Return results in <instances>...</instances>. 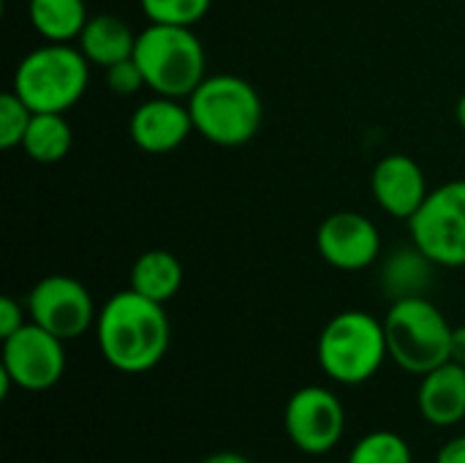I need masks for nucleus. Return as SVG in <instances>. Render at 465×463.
<instances>
[{
	"label": "nucleus",
	"instance_id": "nucleus-1",
	"mask_svg": "<svg viewBox=\"0 0 465 463\" xmlns=\"http://www.w3.org/2000/svg\"><path fill=\"white\" fill-rule=\"evenodd\" d=\"M172 325L163 303H155L131 287L112 295L95 319V344L101 357L120 374H147L169 352Z\"/></svg>",
	"mask_w": 465,
	"mask_h": 463
},
{
	"label": "nucleus",
	"instance_id": "nucleus-2",
	"mask_svg": "<svg viewBox=\"0 0 465 463\" xmlns=\"http://www.w3.org/2000/svg\"><path fill=\"white\" fill-rule=\"evenodd\" d=\"M390 357L384 319H376L368 311L349 308L335 314L319 333L316 360L327 379L338 385H365L371 382L384 360Z\"/></svg>",
	"mask_w": 465,
	"mask_h": 463
},
{
	"label": "nucleus",
	"instance_id": "nucleus-3",
	"mask_svg": "<svg viewBox=\"0 0 465 463\" xmlns=\"http://www.w3.org/2000/svg\"><path fill=\"white\" fill-rule=\"evenodd\" d=\"M188 109L196 134L218 147H240L251 142L264 120L259 90L234 74L207 76L188 96Z\"/></svg>",
	"mask_w": 465,
	"mask_h": 463
},
{
	"label": "nucleus",
	"instance_id": "nucleus-4",
	"mask_svg": "<svg viewBox=\"0 0 465 463\" xmlns=\"http://www.w3.org/2000/svg\"><path fill=\"white\" fill-rule=\"evenodd\" d=\"M134 60L155 96L188 98L207 79V52L193 27L150 22L136 35Z\"/></svg>",
	"mask_w": 465,
	"mask_h": 463
},
{
	"label": "nucleus",
	"instance_id": "nucleus-5",
	"mask_svg": "<svg viewBox=\"0 0 465 463\" xmlns=\"http://www.w3.org/2000/svg\"><path fill=\"white\" fill-rule=\"evenodd\" d=\"M90 85V60L79 46L49 44L30 49L16 71L11 90L33 112H68L82 101Z\"/></svg>",
	"mask_w": 465,
	"mask_h": 463
},
{
	"label": "nucleus",
	"instance_id": "nucleus-6",
	"mask_svg": "<svg viewBox=\"0 0 465 463\" xmlns=\"http://www.w3.org/2000/svg\"><path fill=\"white\" fill-rule=\"evenodd\" d=\"M452 325L430 303L422 297H406L390 303L384 317L387 349L392 363L414 377H425L428 371L450 363L452 352Z\"/></svg>",
	"mask_w": 465,
	"mask_h": 463
},
{
	"label": "nucleus",
	"instance_id": "nucleus-7",
	"mask_svg": "<svg viewBox=\"0 0 465 463\" xmlns=\"http://www.w3.org/2000/svg\"><path fill=\"white\" fill-rule=\"evenodd\" d=\"M411 243L439 267H465V180H450L428 194L406 221Z\"/></svg>",
	"mask_w": 465,
	"mask_h": 463
},
{
	"label": "nucleus",
	"instance_id": "nucleus-8",
	"mask_svg": "<svg viewBox=\"0 0 465 463\" xmlns=\"http://www.w3.org/2000/svg\"><path fill=\"white\" fill-rule=\"evenodd\" d=\"M283 428L300 453L327 456L343 439L346 409L332 390L305 385L297 393H292L283 409Z\"/></svg>",
	"mask_w": 465,
	"mask_h": 463
},
{
	"label": "nucleus",
	"instance_id": "nucleus-9",
	"mask_svg": "<svg viewBox=\"0 0 465 463\" xmlns=\"http://www.w3.org/2000/svg\"><path fill=\"white\" fill-rule=\"evenodd\" d=\"M30 322L63 341H74L95 327L98 308L87 287L71 276H46L27 295Z\"/></svg>",
	"mask_w": 465,
	"mask_h": 463
},
{
	"label": "nucleus",
	"instance_id": "nucleus-10",
	"mask_svg": "<svg viewBox=\"0 0 465 463\" xmlns=\"http://www.w3.org/2000/svg\"><path fill=\"white\" fill-rule=\"evenodd\" d=\"M65 341L38 327L22 325L14 336L3 338L0 368L14 379V388L27 393L52 390L65 374Z\"/></svg>",
	"mask_w": 465,
	"mask_h": 463
},
{
	"label": "nucleus",
	"instance_id": "nucleus-11",
	"mask_svg": "<svg viewBox=\"0 0 465 463\" xmlns=\"http://www.w3.org/2000/svg\"><path fill=\"white\" fill-rule=\"evenodd\" d=\"M316 251L330 267L343 273H360L376 265L381 254V235L368 216L341 210L319 224Z\"/></svg>",
	"mask_w": 465,
	"mask_h": 463
},
{
	"label": "nucleus",
	"instance_id": "nucleus-12",
	"mask_svg": "<svg viewBox=\"0 0 465 463\" xmlns=\"http://www.w3.org/2000/svg\"><path fill=\"white\" fill-rule=\"evenodd\" d=\"M193 131L196 128L188 104H183V98H169V96L147 98L134 109L128 123L131 142L150 156H163L177 150Z\"/></svg>",
	"mask_w": 465,
	"mask_h": 463
},
{
	"label": "nucleus",
	"instance_id": "nucleus-13",
	"mask_svg": "<svg viewBox=\"0 0 465 463\" xmlns=\"http://www.w3.org/2000/svg\"><path fill=\"white\" fill-rule=\"evenodd\" d=\"M371 191H373L376 205L387 216L403 218V221H409L422 207V202L430 194L422 166L411 156H406V153L384 156L373 166Z\"/></svg>",
	"mask_w": 465,
	"mask_h": 463
},
{
	"label": "nucleus",
	"instance_id": "nucleus-14",
	"mask_svg": "<svg viewBox=\"0 0 465 463\" xmlns=\"http://www.w3.org/2000/svg\"><path fill=\"white\" fill-rule=\"evenodd\" d=\"M417 407L425 423L452 428L465 420V366L450 360L428 371L417 390Z\"/></svg>",
	"mask_w": 465,
	"mask_h": 463
},
{
	"label": "nucleus",
	"instance_id": "nucleus-15",
	"mask_svg": "<svg viewBox=\"0 0 465 463\" xmlns=\"http://www.w3.org/2000/svg\"><path fill=\"white\" fill-rule=\"evenodd\" d=\"M136 35L128 22H123L114 14H95L87 19L82 35L76 38V46L82 49V55L90 60V65H101L109 68L120 60L134 57L136 49Z\"/></svg>",
	"mask_w": 465,
	"mask_h": 463
},
{
	"label": "nucleus",
	"instance_id": "nucleus-16",
	"mask_svg": "<svg viewBox=\"0 0 465 463\" xmlns=\"http://www.w3.org/2000/svg\"><path fill=\"white\" fill-rule=\"evenodd\" d=\"M436 262H430L414 243L411 248H401L392 257L384 259L381 273H379V284L381 292L390 303L395 300H406V297H422L428 292V287L433 284V273H436Z\"/></svg>",
	"mask_w": 465,
	"mask_h": 463
},
{
	"label": "nucleus",
	"instance_id": "nucleus-17",
	"mask_svg": "<svg viewBox=\"0 0 465 463\" xmlns=\"http://www.w3.org/2000/svg\"><path fill=\"white\" fill-rule=\"evenodd\" d=\"M27 16L33 30L49 44H71L87 25L84 0H27Z\"/></svg>",
	"mask_w": 465,
	"mask_h": 463
},
{
	"label": "nucleus",
	"instance_id": "nucleus-18",
	"mask_svg": "<svg viewBox=\"0 0 465 463\" xmlns=\"http://www.w3.org/2000/svg\"><path fill=\"white\" fill-rule=\"evenodd\" d=\"M183 265L174 254L163 248L144 251L134 265H131V289L155 300V303H169L180 287H183Z\"/></svg>",
	"mask_w": 465,
	"mask_h": 463
},
{
	"label": "nucleus",
	"instance_id": "nucleus-19",
	"mask_svg": "<svg viewBox=\"0 0 465 463\" xmlns=\"http://www.w3.org/2000/svg\"><path fill=\"white\" fill-rule=\"evenodd\" d=\"M74 131L63 112H33L22 150L35 164H57L71 153Z\"/></svg>",
	"mask_w": 465,
	"mask_h": 463
},
{
	"label": "nucleus",
	"instance_id": "nucleus-20",
	"mask_svg": "<svg viewBox=\"0 0 465 463\" xmlns=\"http://www.w3.org/2000/svg\"><path fill=\"white\" fill-rule=\"evenodd\" d=\"M346 463H414V453L401 434L371 431L351 448Z\"/></svg>",
	"mask_w": 465,
	"mask_h": 463
},
{
	"label": "nucleus",
	"instance_id": "nucleus-21",
	"mask_svg": "<svg viewBox=\"0 0 465 463\" xmlns=\"http://www.w3.org/2000/svg\"><path fill=\"white\" fill-rule=\"evenodd\" d=\"M142 14L153 25H180L193 27L202 22L213 5V0H139Z\"/></svg>",
	"mask_w": 465,
	"mask_h": 463
},
{
	"label": "nucleus",
	"instance_id": "nucleus-22",
	"mask_svg": "<svg viewBox=\"0 0 465 463\" xmlns=\"http://www.w3.org/2000/svg\"><path fill=\"white\" fill-rule=\"evenodd\" d=\"M30 117H33V109L14 90L3 93L0 98V147L3 150L22 147Z\"/></svg>",
	"mask_w": 465,
	"mask_h": 463
},
{
	"label": "nucleus",
	"instance_id": "nucleus-23",
	"mask_svg": "<svg viewBox=\"0 0 465 463\" xmlns=\"http://www.w3.org/2000/svg\"><path fill=\"white\" fill-rule=\"evenodd\" d=\"M106 85H109V90H112L114 96H123V98H125V96H136L139 90L147 87L144 74H142V68H139V63H136L134 57L109 65V68H106Z\"/></svg>",
	"mask_w": 465,
	"mask_h": 463
},
{
	"label": "nucleus",
	"instance_id": "nucleus-24",
	"mask_svg": "<svg viewBox=\"0 0 465 463\" xmlns=\"http://www.w3.org/2000/svg\"><path fill=\"white\" fill-rule=\"evenodd\" d=\"M25 322V311H22V303L14 300V297H0V338H8L14 336Z\"/></svg>",
	"mask_w": 465,
	"mask_h": 463
},
{
	"label": "nucleus",
	"instance_id": "nucleus-25",
	"mask_svg": "<svg viewBox=\"0 0 465 463\" xmlns=\"http://www.w3.org/2000/svg\"><path fill=\"white\" fill-rule=\"evenodd\" d=\"M436 463H465V434H458L450 442H444L441 450L436 453Z\"/></svg>",
	"mask_w": 465,
	"mask_h": 463
},
{
	"label": "nucleus",
	"instance_id": "nucleus-26",
	"mask_svg": "<svg viewBox=\"0 0 465 463\" xmlns=\"http://www.w3.org/2000/svg\"><path fill=\"white\" fill-rule=\"evenodd\" d=\"M450 360L465 366V325L452 330V352H450Z\"/></svg>",
	"mask_w": 465,
	"mask_h": 463
},
{
	"label": "nucleus",
	"instance_id": "nucleus-27",
	"mask_svg": "<svg viewBox=\"0 0 465 463\" xmlns=\"http://www.w3.org/2000/svg\"><path fill=\"white\" fill-rule=\"evenodd\" d=\"M202 463H253L251 458H245L242 453H234V450H218L213 456H207Z\"/></svg>",
	"mask_w": 465,
	"mask_h": 463
},
{
	"label": "nucleus",
	"instance_id": "nucleus-28",
	"mask_svg": "<svg viewBox=\"0 0 465 463\" xmlns=\"http://www.w3.org/2000/svg\"><path fill=\"white\" fill-rule=\"evenodd\" d=\"M455 117H458V123L465 128V93L460 96V101H458V106H455Z\"/></svg>",
	"mask_w": 465,
	"mask_h": 463
}]
</instances>
